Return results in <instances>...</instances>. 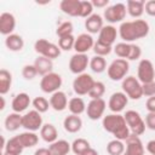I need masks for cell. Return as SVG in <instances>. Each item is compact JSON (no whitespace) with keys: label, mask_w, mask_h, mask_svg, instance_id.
<instances>
[{"label":"cell","mask_w":155,"mask_h":155,"mask_svg":"<svg viewBox=\"0 0 155 155\" xmlns=\"http://www.w3.org/2000/svg\"><path fill=\"white\" fill-rule=\"evenodd\" d=\"M91 148L90 142L85 138H76L73 143H71V151L75 155H82L86 150H88Z\"/></svg>","instance_id":"36"},{"label":"cell","mask_w":155,"mask_h":155,"mask_svg":"<svg viewBox=\"0 0 155 155\" xmlns=\"http://www.w3.org/2000/svg\"><path fill=\"white\" fill-rule=\"evenodd\" d=\"M93 5L91 1L81 0L80 2V17L81 18H88L91 15H93Z\"/></svg>","instance_id":"43"},{"label":"cell","mask_w":155,"mask_h":155,"mask_svg":"<svg viewBox=\"0 0 155 155\" xmlns=\"http://www.w3.org/2000/svg\"><path fill=\"white\" fill-rule=\"evenodd\" d=\"M126 142V149L122 155H144V145L139 138V136L130 134V137L125 140Z\"/></svg>","instance_id":"16"},{"label":"cell","mask_w":155,"mask_h":155,"mask_svg":"<svg viewBox=\"0 0 155 155\" xmlns=\"http://www.w3.org/2000/svg\"><path fill=\"white\" fill-rule=\"evenodd\" d=\"M140 56H142V48H140V46H138L136 44H131L127 61H137V59L140 58Z\"/></svg>","instance_id":"45"},{"label":"cell","mask_w":155,"mask_h":155,"mask_svg":"<svg viewBox=\"0 0 155 155\" xmlns=\"http://www.w3.org/2000/svg\"><path fill=\"white\" fill-rule=\"evenodd\" d=\"M117 30L124 42L133 44V41L145 38L149 34L150 27L147 21L139 18V19L122 22Z\"/></svg>","instance_id":"1"},{"label":"cell","mask_w":155,"mask_h":155,"mask_svg":"<svg viewBox=\"0 0 155 155\" xmlns=\"http://www.w3.org/2000/svg\"><path fill=\"white\" fill-rule=\"evenodd\" d=\"M117 34H119V30L114 25H111V24L104 25L102 28V30L98 33V39L97 40L103 42V44H107L109 46H113L116 41Z\"/></svg>","instance_id":"18"},{"label":"cell","mask_w":155,"mask_h":155,"mask_svg":"<svg viewBox=\"0 0 155 155\" xmlns=\"http://www.w3.org/2000/svg\"><path fill=\"white\" fill-rule=\"evenodd\" d=\"M68 97L63 91H57L50 97V105L54 111H63L68 108Z\"/></svg>","instance_id":"19"},{"label":"cell","mask_w":155,"mask_h":155,"mask_svg":"<svg viewBox=\"0 0 155 155\" xmlns=\"http://www.w3.org/2000/svg\"><path fill=\"white\" fill-rule=\"evenodd\" d=\"M145 149H147V151H148L150 155H155V139L149 140V142L147 143V145H145Z\"/></svg>","instance_id":"51"},{"label":"cell","mask_w":155,"mask_h":155,"mask_svg":"<svg viewBox=\"0 0 155 155\" xmlns=\"http://www.w3.org/2000/svg\"><path fill=\"white\" fill-rule=\"evenodd\" d=\"M40 137L46 143L51 144V143H53V142L57 140V138H58V131H57V128H56L54 125H52V124H44L42 127H41V130H40Z\"/></svg>","instance_id":"29"},{"label":"cell","mask_w":155,"mask_h":155,"mask_svg":"<svg viewBox=\"0 0 155 155\" xmlns=\"http://www.w3.org/2000/svg\"><path fill=\"white\" fill-rule=\"evenodd\" d=\"M23 128H25V131H30V132H36L40 131L42 127V116L41 113L36 111L35 109L27 111L23 115Z\"/></svg>","instance_id":"11"},{"label":"cell","mask_w":155,"mask_h":155,"mask_svg":"<svg viewBox=\"0 0 155 155\" xmlns=\"http://www.w3.org/2000/svg\"><path fill=\"white\" fill-rule=\"evenodd\" d=\"M16 28V18L10 12H2L0 15V33L5 36L13 34Z\"/></svg>","instance_id":"17"},{"label":"cell","mask_w":155,"mask_h":155,"mask_svg":"<svg viewBox=\"0 0 155 155\" xmlns=\"http://www.w3.org/2000/svg\"><path fill=\"white\" fill-rule=\"evenodd\" d=\"M12 86V74L7 69L0 70V94H6Z\"/></svg>","instance_id":"33"},{"label":"cell","mask_w":155,"mask_h":155,"mask_svg":"<svg viewBox=\"0 0 155 155\" xmlns=\"http://www.w3.org/2000/svg\"><path fill=\"white\" fill-rule=\"evenodd\" d=\"M0 101H1L0 109H1V110H4V109H5V97H4V96H1V97H0Z\"/></svg>","instance_id":"54"},{"label":"cell","mask_w":155,"mask_h":155,"mask_svg":"<svg viewBox=\"0 0 155 155\" xmlns=\"http://www.w3.org/2000/svg\"><path fill=\"white\" fill-rule=\"evenodd\" d=\"M130 47H131V44L128 42H117L113 50L115 52V54L119 57V58H122V59H126L127 61V57H128V53H130Z\"/></svg>","instance_id":"39"},{"label":"cell","mask_w":155,"mask_h":155,"mask_svg":"<svg viewBox=\"0 0 155 155\" xmlns=\"http://www.w3.org/2000/svg\"><path fill=\"white\" fill-rule=\"evenodd\" d=\"M145 108L148 113H155V96L149 97L145 102Z\"/></svg>","instance_id":"49"},{"label":"cell","mask_w":155,"mask_h":155,"mask_svg":"<svg viewBox=\"0 0 155 155\" xmlns=\"http://www.w3.org/2000/svg\"><path fill=\"white\" fill-rule=\"evenodd\" d=\"M105 93V85L102 82V81H96L93 87L91 88L88 96L91 99H98V98H102Z\"/></svg>","instance_id":"41"},{"label":"cell","mask_w":155,"mask_h":155,"mask_svg":"<svg viewBox=\"0 0 155 155\" xmlns=\"http://www.w3.org/2000/svg\"><path fill=\"white\" fill-rule=\"evenodd\" d=\"M68 67L73 74L80 75V74L85 73L87 67H90V58L85 53H75L70 57Z\"/></svg>","instance_id":"12"},{"label":"cell","mask_w":155,"mask_h":155,"mask_svg":"<svg viewBox=\"0 0 155 155\" xmlns=\"http://www.w3.org/2000/svg\"><path fill=\"white\" fill-rule=\"evenodd\" d=\"M23 150H24V147L22 145L18 136H15V137L10 138L6 142V145H5V149H4L5 153L13 154V155H21L23 153Z\"/></svg>","instance_id":"31"},{"label":"cell","mask_w":155,"mask_h":155,"mask_svg":"<svg viewBox=\"0 0 155 155\" xmlns=\"http://www.w3.org/2000/svg\"><path fill=\"white\" fill-rule=\"evenodd\" d=\"M130 70V63L126 59L116 58L107 68V74L113 81H122Z\"/></svg>","instance_id":"3"},{"label":"cell","mask_w":155,"mask_h":155,"mask_svg":"<svg viewBox=\"0 0 155 155\" xmlns=\"http://www.w3.org/2000/svg\"><path fill=\"white\" fill-rule=\"evenodd\" d=\"M38 75V71L34 67V64H25L22 68V76L25 80H33Z\"/></svg>","instance_id":"44"},{"label":"cell","mask_w":155,"mask_h":155,"mask_svg":"<svg viewBox=\"0 0 155 155\" xmlns=\"http://www.w3.org/2000/svg\"><path fill=\"white\" fill-rule=\"evenodd\" d=\"M145 126L147 128L155 131V113H148L145 116Z\"/></svg>","instance_id":"47"},{"label":"cell","mask_w":155,"mask_h":155,"mask_svg":"<svg viewBox=\"0 0 155 155\" xmlns=\"http://www.w3.org/2000/svg\"><path fill=\"white\" fill-rule=\"evenodd\" d=\"M22 120H23V115H21L19 113L12 111L5 117V121H4L5 128L10 132H15V131L19 130L21 127H23Z\"/></svg>","instance_id":"25"},{"label":"cell","mask_w":155,"mask_h":155,"mask_svg":"<svg viewBox=\"0 0 155 155\" xmlns=\"http://www.w3.org/2000/svg\"><path fill=\"white\" fill-rule=\"evenodd\" d=\"M137 79L140 81V84L155 81V68L150 59L143 58L139 61L137 68Z\"/></svg>","instance_id":"10"},{"label":"cell","mask_w":155,"mask_h":155,"mask_svg":"<svg viewBox=\"0 0 155 155\" xmlns=\"http://www.w3.org/2000/svg\"><path fill=\"white\" fill-rule=\"evenodd\" d=\"M94 40L91 34L88 33H82L75 38V44H74V50L76 53H87L90 50L93 48Z\"/></svg>","instance_id":"15"},{"label":"cell","mask_w":155,"mask_h":155,"mask_svg":"<svg viewBox=\"0 0 155 155\" xmlns=\"http://www.w3.org/2000/svg\"><path fill=\"white\" fill-rule=\"evenodd\" d=\"M142 88H143V96H145L148 98L155 96V81L142 84Z\"/></svg>","instance_id":"46"},{"label":"cell","mask_w":155,"mask_h":155,"mask_svg":"<svg viewBox=\"0 0 155 155\" xmlns=\"http://www.w3.org/2000/svg\"><path fill=\"white\" fill-rule=\"evenodd\" d=\"M51 155H68L71 150V144L65 139H57L48 145Z\"/></svg>","instance_id":"27"},{"label":"cell","mask_w":155,"mask_h":155,"mask_svg":"<svg viewBox=\"0 0 155 155\" xmlns=\"http://www.w3.org/2000/svg\"><path fill=\"white\" fill-rule=\"evenodd\" d=\"M127 126L131 131L132 134L134 136H142L145 132V121L143 120V117L140 116V114L136 110H127L124 115Z\"/></svg>","instance_id":"6"},{"label":"cell","mask_w":155,"mask_h":155,"mask_svg":"<svg viewBox=\"0 0 155 155\" xmlns=\"http://www.w3.org/2000/svg\"><path fill=\"white\" fill-rule=\"evenodd\" d=\"M86 107L87 105L81 97H73L69 99V103H68V109H69L70 114L79 115V116L86 111Z\"/></svg>","instance_id":"30"},{"label":"cell","mask_w":155,"mask_h":155,"mask_svg":"<svg viewBox=\"0 0 155 155\" xmlns=\"http://www.w3.org/2000/svg\"><path fill=\"white\" fill-rule=\"evenodd\" d=\"M90 69H91L93 73H96V74H101V73H103L104 70H107V62H105V58L94 54V56L90 59Z\"/></svg>","instance_id":"35"},{"label":"cell","mask_w":155,"mask_h":155,"mask_svg":"<svg viewBox=\"0 0 155 155\" xmlns=\"http://www.w3.org/2000/svg\"><path fill=\"white\" fill-rule=\"evenodd\" d=\"M2 155H13V154H8V153H5V151H2Z\"/></svg>","instance_id":"55"},{"label":"cell","mask_w":155,"mask_h":155,"mask_svg":"<svg viewBox=\"0 0 155 155\" xmlns=\"http://www.w3.org/2000/svg\"><path fill=\"white\" fill-rule=\"evenodd\" d=\"M5 46L7 50L12 51V52H18L22 51L24 47V40L19 34H11L7 35L5 39Z\"/></svg>","instance_id":"28"},{"label":"cell","mask_w":155,"mask_h":155,"mask_svg":"<svg viewBox=\"0 0 155 155\" xmlns=\"http://www.w3.org/2000/svg\"><path fill=\"white\" fill-rule=\"evenodd\" d=\"M34 155H51V151L48 148H39L34 151Z\"/></svg>","instance_id":"52"},{"label":"cell","mask_w":155,"mask_h":155,"mask_svg":"<svg viewBox=\"0 0 155 155\" xmlns=\"http://www.w3.org/2000/svg\"><path fill=\"white\" fill-rule=\"evenodd\" d=\"M107 108V103L103 98L98 99H91L86 107V114L90 120H99L103 117L104 111Z\"/></svg>","instance_id":"13"},{"label":"cell","mask_w":155,"mask_h":155,"mask_svg":"<svg viewBox=\"0 0 155 155\" xmlns=\"http://www.w3.org/2000/svg\"><path fill=\"white\" fill-rule=\"evenodd\" d=\"M92 50H93V52H94L96 56L105 57V56H108V54L111 53V51H113V46H109V45L103 44V42H101V41L97 40V41L94 42Z\"/></svg>","instance_id":"40"},{"label":"cell","mask_w":155,"mask_h":155,"mask_svg":"<svg viewBox=\"0 0 155 155\" xmlns=\"http://www.w3.org/2000/svg\"><path fill=\"white\" fill-rule=\"evenodd\" d=\"M31 104V99L29 97L28 93L25 92H21L15 96V98L12 99V103H11V108L15 113H22L24 110H27V108Z\"/></svg>","instance_id":"21"},{"label":"cell","mask_w":155,"mask_h":155,"mask_svg":"<svg viewBox=\"0 0 155 155\" xmlns=\"http://www.w3.org/2000/svg\"><path fill=\"white\" fill-rule=\"evenodd\" d=\"M34 51L42 57L50 58V59H56L61 56V48L58 45L46 40V39H38L34 42Z\"/></svg>","instance_id":"4"},{"label":"cell","mask_w":155,"mask_h":155,"mask_svg":"<svg viewBox=\"0 0 155 155\" xmlns=\"http://www.w3.org/2000/svg\"><path fill=\"white\" fill-rule=\"evenodd\" d=\"M80 2L81 0H62L59 2V8L70 17H80Z\"/></svg>","instance_id":"22"},{"label":"cell","mask_w":155,"mask_h":155,"mask_svg":"<svg viewBox=\"0 0 155 155\" xmlns=\"http://www.w3.org/2000/svg\"><path fill=\"white\" fill-rule=\"evenodd\" d=\"M91 2L93 5V7H97V8L108 7V5H109V0H92Z\"/></svg>","instance_id":"50"},{"label":"cell","mask_w":155,"mask_h":155,"mask_svg":"<svg viewBox=\"0 0 155 155\" xmlns=\"http://www.w3.org/2000/svg\"><path fill=\"white\" fill-rule=\"evenodd\" d=\"M31 104L34 107V109L39 113H46L48 110V108H51L50 105V101H47L45 97H35L33 101H31Z\"/></svg>","instance_id":"38"},{"label":"cell","mask_w":155,"mask_h":155,"mask_svg":"<svg viewBox=\"0 0 155 155\" xmlns=\"http://www.w3.org/2000/svg\"><path fill=\"white\" fill-rule=\"evenodd\" d=\"M121 87H122V92L130 98V99H133V101H138L143 97V88H142V84L140 81L132 76V75H128L126 76L124 80H122V84H121Z\"/></svg>","instance_id":"5"},{"label":"cell","mask_w":155,"mask_h":155,"mask_svg":"<svg viewBox=\"0 0 155 155\" xmlns=\"http://www.w3.org/2000/svg\"><path fill=\"white\" fill-rule=\"evenodd\" d=\"M126 13H127V7L125 4L122 2H117V4H114V5H110L108 6L105 10H104V13H103V17L107 22H109L110 24H114V23H122V21L125 19L126 17Z\"/></svg>","instance_id":"7"},{"label":"cell","mask_w":155,"mask_h":155,"mask_svg":"<svg viewBox=\"0 0 155 155\" xmlns=\"http://www.w3.org/2000/svg\"><path fill=\"white\" fill-rule=\"evenodd\" d=\"M144 12L150 17H155V0H149L145 2Z\"/></svg>","instance_id":"48"},{"label":"cell","mask_w":155,"mask_h":155,"mask_svg":"<svg viewBox=\"0 0 155 155\" xmlns=\"http://www.w3.org/2000/svg\"><path fill=\"white\" fill-rule=\"evenodd\" d=\"M22 145L25 148H33L35 147L38 143H39V136L35 133V132H30V131H25V132H22L19 134H17Z\"/></svg>","instance_id":"32"},{"label":"cell","mask_w":155,"mask_h":155,"mask_svg":"<svg viewBox=\"0 0 155 155\" xmlns=\"http://www.w3.org/2000/svg\"><path fill=\"white\" fill-rule=\"evenodd\" d=\"M63 127L69 133H76L82 127V120L79 115L70 114V115L65 116V119L63 120Z\"/></svg>","instance_id":"26"},{"label":"cell","mask_w":155,"mask_h":155,"mask_svg":"<svg viewBox=\"0 0 155 155\" xmlns=\"http://www.w3.org/2000/svg\"><path fill=\"white\" fill-rule=\"evenodd\" d=\"M33 64H34V67H35V69L38 71V75L45 76V75L52 73L53 62L50 58H46V57H42V56H38V58H35Z\"/></svg>","instance_id":"23"},{"label":"cell","mask_w":155,"mask_h":155,"mask_svg":"<svg viewBox=\"0 0 155 155\" xmlns=\"http://www.w3.org/2000/svg\"><path fill=\"white\" fill-rule=\"evenodd\" d=\"M94 80L93 78L87 74V73H82L80 75H76V78L73 81V90L78 96H85L88 94L91 88L94 85Z\"/></svg>","instance_id":"9"},{"label":"cell","mask_w":155,"mask_h":155,"mask_svg":"<svg viewBox=\"0 0 155 155\" xmlns=\"http://www.w3.org/2000/svg\"><path fill=\"white\" fill-rule=\"evenodd\" d=\"M126 145L124 140L120 139H113L107 144V153L109 155H122L125 153Z\"/></svg>","instance_id":"34"},{"label":"cell","mask_w":155,"mask_h":155,"mask_svg":"<svg viewBox=\"0 0 155 155\" xmlns=\"http://www.w3.org/2000/svg\"><path fill=\"white\" fill-rule=\"evenodd\" d=\"M104 27V19L101 15L93 13L85 19V28L88 34H97Z\"/></svg>","instance_id":"20"},{"label":"cell","mask_w":155,"mask_h":155,"mask_svg":"<svg viewBox=\"0 0 155 155\" xmlns=\"http://www.w3.org/2000/svg\"><path fill=\"white\" fill-rule=\"evenodd\" d=\"M82 155H98V151H97L96 149H93V148H90V149L86 150Z\"/></svg>","instance_id":"53"},{"label":"cell","mask_w":155,"mask_h":155,"mask_svg":"<svg viewBox=\"0 0 155 155\" xmlns=\"http://www.w3.org/2000/svg\"><path fill=\"white\" fill-rule=\"evenodd\" d=\"M63 84V80H62V76L54 71L45 75L41 78L40 80V88L42 92L45 93H54L57 91H59L61 86Z\"/></svg>","instance_id":"8"},{"label":"cell","mask_w":155,"mask_h":155,"mask_svg":"<svg viewBox=\"0 0 155 155\" xmlns=\"http://www.w3.org/2000/svg\"><path fill=\"white\" fill-rule=\"evenodd\" d=\"M73 31H74V27H73V23L69 22V21H65V22H62L57 29H56V34L59 38H64V36H69V35H73Z\"/></svg>","instance_id":"37"},{"label":"cell","mask_w":155,"mask_h":155,"mask_svg":"<svg viewBox=\"0 0 155 155\" xmlns=\"http://www.w3.org/2000/svg\"><path fill=\"white\" fill-rule=\"evenodd\" d=\"M144 6L145 1L143 0H127L126 7H127V13L136 19H139L143 13H144Z\"/></svg>","instance_id":"24"},{"label":"cell","mask_w":155,"mask_h":155,"mask_svg":"<svg viewBox=\"0 0 155 155\" xmlns=\"http://www.w3.org/2000/svg\"><path fill=\"white\" fill-rule=\"evenodd\" d=\"M128 103V97L121 91V92H114L108 101V108L114 113V114H120L127 105Z\"/></svg>","instance_id":"14"},{"label":"cell","mask_w":155,"mask_h":155,"mask_svg":"<svg viewBox=\"0 0 155 155\" xmlns=\"http://www.w3.org/2000/svg\"><path fill=\"white\" fill-rule=\"evenodd\" d=\"M102 126L107 132L111 133L115 139L126 140L131 134L127 122L121 114H109L103 116Z\"/></svg>","instance_id":"2"},{"label":"cell","mask_w":155,"mask_h":155,"mask_svg":"<svg viewBox=\"0 0 155 155\" xmlns=\"http://www.w3.org/2000/svg\"><path fill=\"white\" fill-rule=\"evenodd\" d=\"M74 44H75V36L74 35H69V36H64V38L58 39V46L62 51L74 50Z\"/></svg>","instance_id":"42"}]
</instances>
